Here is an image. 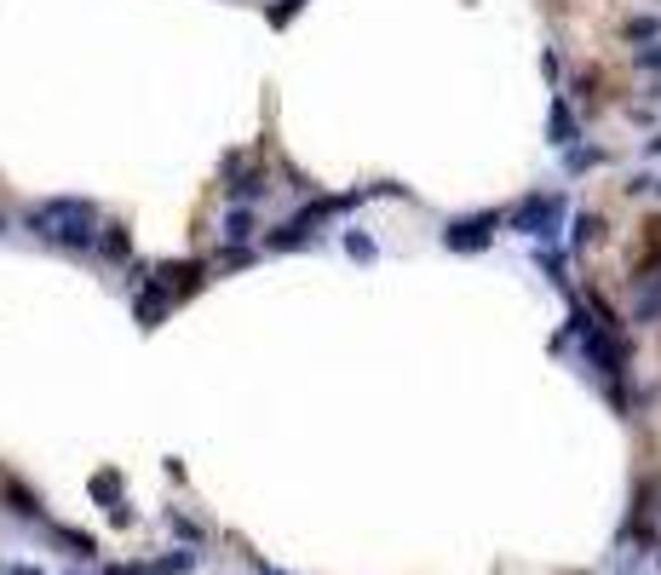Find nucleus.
Here are the masks:
<instances>
[{"label": "nucleus", "instance_id": "nucleus-1", "mask_svg": "<svg viewBox=\"0 0 661 575\" xmlns=\"http://www.w3.org/2000/svg\"><path fill=\"white\" fill-rule=\"evenodd\" d=\"M29 230L58 242V248H87L92 242V207L81 196H58V202L29 207Z\"/></svg>", "mask_w": 661, "mask_h": 575}, {"label": "nucleus", "instance_id": "nucleus-2", "mask_svg": "<svg viewBox=\"0 0 661 575\" xmlns=\"http://www.w3.org/2000/svg\"><path fill=\"white\" fill-rule=\"evenodd\" d=\"M558 213H564L558 196H529V202L518 207V219H512V225L529 230V236H552V230H558Z\"/></svg>", "mask_w": 661, "mask_h": 575}, {"label": "nucleus", "instance_id": "nucleus-7", "mask_svg": "<svg viewBox=\"0 0 661 575\" xmlns=\"http://www.w3.org/2000/svg\"><path fill=\"white\" fill-rule=\"evenodd\" d=\"M104 253H110V259H127V236H121V230H110V236H104Z\"/></svg>", "mask_w": 661, "mask_h": 575}, {"label": "nucleus", "instance_id": "nucleus-4", "mask_svg": "<svg viewBox=\"0 0 661 575\" xmlns=\"http://www.w3.org/2000/svg\"><path fill=\"white\" fill-rule=\"evenodd\" d=\"M248 236H253V219L242 213V207H236V213L225 219V242H248Z\"/></svg>", "mask_w": 661, "mask_h": 575}, {"label": "nucleus", "instance_id": "nucleus-6", "mask_svg": "<svg viewBox=\"0 0 661 575\" xmlns=\"http://www.w3.org/2000/svg\"><path fill=\"white\" fill-rule=\"evenodd\" d=\"M345 248L357 253V259H374V242H368V236H357V230H351V236H345Z\"/></svg>", "mask_w": 661, "mask_h": 575}, {"label": "nucleus", "instance_id": "nucleus-8", "mask_svg": "<svg viewBox=\"0 0 661 575\" xmlns=\"http://www.w3.org/2000/svg\"><path fill=\"white\" fill-rule=\"evenodd\" d=\"M0 575H41V570H0Z\"/></svg>", "mask_w": 661, "mask_h": 575}, {"label": "nucleus", "instance_id": "nucleus-3", "mask_svg": "<svg viewBox=\"0 0 661 575\" xmlns=\"http://www.w3.org/2000/svg\"><path fill=\"white\" fill-rule=\"evenodd\" d=\"M495 225H501V213H472V219H455V225L443 230V242L460 248V253H472V248L489 242V230H495Z\"/></svg>", "mask_w": 661, "mask_h": 575}, {"label": "nucleus", "instance_id": "nucleus-5", "mask_svg": "<svg viewBox=\"0 0 661 575\" xmlns=\"http://www.w3.org/2000/svg\"><path fill=\"white\" fill-rule=\"evenodd\" d=\"M552 133H558V144H570V110H564V104L552 110Z\"/></svg>", "mask_w": 661, "mask_h": 575}]
</instances>
